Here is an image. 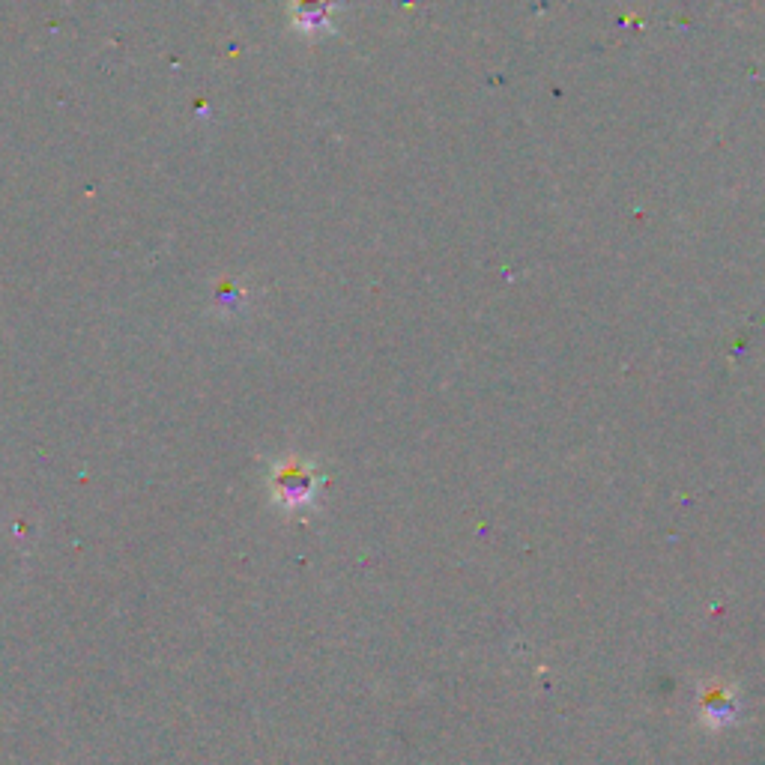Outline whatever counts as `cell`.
Returning <instances> with one entry per match:
<instances>
[{"instance_id":"obj_1","label":"cell","mask_w":765,"mask_h":765,"mask_svg":"<svg viewBox=\"0 0 765 765\" xmlns=\"http://www.w3.org/2000/svg\"><path fill=\"white\" fill-rule=\"evenodd\" d=\"M329 0H299L296 3V24L302 30H323L329 27Z\"/></svg>"}]
</instances>
